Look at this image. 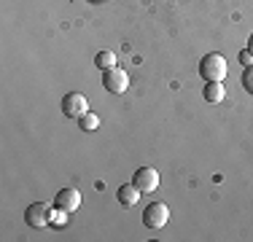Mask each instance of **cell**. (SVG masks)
Masks as SVG:
<instances>
[{"label": "cell", "instance_id": "obj_9", "mask_svg": "<svg viewBox=\"0 0 253 242\" xmlns=\"http://www.w3.org/2000/svg\"><path fill=\"white\" fill-rule=\"evenodd\" d=\"M116 199L124 204V207H132V204H135L137 199H140V189H137L135 183H124L122 189L116 191Z\"/></svg>", "mask_w": 253, "mask_h": 242}, {"label": "cell", "instance_id": "obj_8", "mask_svg": "<svg viewBox=\"0 0 253 242\" xmlns=\"http://www.w3.org/2000/svg\"><path fill=\"white\" fill-rule=\"evenodd\" d=\"M202 97H205L208 102H213V105L224 102V100H226V86H224V81H210V83H205Z\"/></svg>", "mask_w": 253, "mask_h": 242}, {"label": "cell", "instance_id": "obj_15", "mask_svg": "<svg viewBox=\"0 0 253 242\" xmlns=\"http://www.w3.org/2000/svg\"><path fill=\"white\" fill-rule=\"evenodd\" d=\"M248 48H253V33H251V38H248Z\"/></svg>", "mask_w": 253, "mask_h": 242}, {"label": "cell", "instance_id": "obj_10", "mask_svg": "<svg viewBox=\"0 0 253 242\" xmlns=\"http://www.w3.org/2000/svg\"><path fill=\"white\" fill-rule=\"evenodd\" d=\"M94 65H97L100 70H111V68H116V54L113 51H97V57H94Z\"/></svg>", "mask_w": 253, "mask_h": 242}, {"label": "cell", "instance_id": "obj_16", "mask_svg": "<svg viewBox=\"0 0 253 242\" xmlns=\"http://www.w3.org/2000/svg\"><path fill=\"white\" fill-rule=\"evenodd\" d=\"M92 3H97V0H92Z\"/></svg>", "mask_w": 253, "mask_h": 242}, {"label": "cell", "instance_id": "obj_7", "mask_svg": "<svg viewBox=\"0 0 253 242\" xmlns=\"http://www.w3.org/2000/svg\"><path fill=\"white\" fill-rule=\"evenodd\" d=\"M54 204L68 210V213H76V210L81 207V191L78 189H62L57 194V199H54Z\"/></svg>", "mask_w": 253, "mask_h": 242}, {"label": "cell", "instance_id": "obj_12", "mask_svg": "<svg viewBox=\"0 0 253 242\" xmlns=\"http://www.w3.org/2000/svg\"><path fill=\"white\" fill-rule=\"evenodd\" d=\"M68 210H62V207H54L51 210V226H65L68 223Z\"/></svg>", "mask_w": 253, "mask_h": 242}, {"label": "cell", "instance_id": "obj_13", "mask_svg": "<svg viewBox=\"0 0 253 242\" xmlns=\"http://www.w3.org/2000/svg\"><path fill=\"white\" fill-rule=\"evenodd\" d=\"M240 65H245V68H253V48H243V51L237 54Z\"/></svg>", "mask_w": 253, "mask_h": 242}, {"label": "cell", "instance_id": "obj_4", "mask_svg": "<svg viewBox=\"0 0 253 242\" xmlns=\"http://www.w3.org/2000/svg\"><path fill=\"white\" fill-rule=\"evenodd\" d=\"M51 204H46V202H33L30 207L25 210V221H27V226H33V229H43V226H49L51 223Z\"/></svg>", "mask_w": 253, "mask_h": 242}, {"label": "cell", "instance_id": "obj_11", "mask_svg": "<svg viewBox=\"0 0 253 242\" xmlns=\"http://www.w3.org/2000/svg\"><path fill=\"white\" fill-rule=\"evenodd\" d=\"M78 126H81L84 132H94V129L100 126V116H97V113H92V111L84 113V116L78 119Z\"/></svg>", "mask_w": 253, "mask_h": 242}, {"label": "cell", "instance_id": "obj_2", "mask_svg": "<svg viewBox=\"0 0 253 242\" xmlns=\"http://www.w3.org/2000/svg\"><path fill=\"white\" fill-rule=\"evenodd\" d=\"M102 86H105L111 94H124L126 89H129V76H126L124 68L102 70Z\"/></svg>", "mask_w": 253, "mask_h": 242}, {"label": "cell", "instance_id": "obj_6", "mask_svg": "<svg viewBox=\"0 0 253 242\" xmlns=\"http://www.w3.org/2000/svg\"><path fill=\"white\" fill-rule=\"evenodd\" d=\"M132 183L140 189V194H154L159 189V172H156L154 167H140L132 175Z\"/></svg>", "mask_w": 253, "mask_h": 242}, {"label": "cell", "instance_id": "obj_1", "mask_svg": "<svg viewBox=\"0 0 253 242\" xmlns=\"http://www.w3.org/2000/svg\"><path fill=\"white\" fill-rule=\"evenodd\" d=\"M226 73H229V65H226V57H224V54L210 51V54H205V57L200 59V76H202L205 83H210V81H224Z\"/></svg>", "mask_w": 253, "mask_h": 242}, {"label": "cell", "instance_id": "obj_5", "mask_svg": "<svg viewBox=\"0 0 253 242\" xmlns=\"http://www.w3.org/2000/svg\"><path fill=\"white\" fill-rule=\"evenodd\" d=\"M62 113H65L68 119H81L84 113H89V100H86V94H81V92L65 94V97H62Z\"/></svg>", "mask_w": 253, "mask_h": 242}, {"label": "cell", "instance_id": "obj_3", "mask_svg": "<svg viewBox=\"0 0 253 242\" xmlns=\"http://www.w3.org/2000/svg\"><path fill=\"white\" fill-rule=\"evenodd\" d=\"M167 221H170V207H167L165 202H151L146 207V213H143V223H146L148 229H165Z\"/></svg>", "mask_w": 253, "mask_h": 242}, {"label": "cell", "instance_id": "obj_14", "mask_svg": "<svg viewBox=\"0 0 253 242\" xmlns=\"http://www.w3.org/2000/svg\"><path fill=\"white\" fill-rule=\"evenodd\" d=\"M243 86H245V92L253 94V68H245L243 73Z\"/></svg>", "mask_w": 253, "mask_h": 242}]
</instances>
